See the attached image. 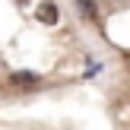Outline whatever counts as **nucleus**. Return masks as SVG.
I'll return each mask as SVG.
<instances>
[{
    "instance_id": "f257e3e1",
    "label": "nucleus",
    "mask_w": 130,
    "mask_h": 130,
    "mask_svg": "<svg viewBox=\"0 0 130 130\" xmlns=\"http://www.w3.org/2000/svg\"><path fill=\"white\" fill-rule=\"evenodd\" d=\"M35 16H38V22H44V25H57L60 13H57V6H54V3H41V6L35 10Z\"/></svg>"
},
{
    "instance_id": "f03ea898",
    "label": "nucleus",
    "mask_w": 130,
    "mask_h": 130,
    "mask_svg": "<svg viewBox=\"0 0 130 130\" xmlns=\"http://www.w3.org/2000/svg\"><path fill=\"white\" fill-rule=\"evenodd\" d=\"M13 86H38V76L35 73H29V70H19V73H13Z\"/></svg>"
},
{
    "instance_id": "20e7f679",
    "label": "nucleus",
    "mask_w": 130,
    "mask_h": 130,
    "mask_svg": "<svg viewBox=\"0 0 130 130\" xmlns=\"http://www.w3.org/2000/svg\"><path fill=\"white\" fill-rule=\"evenodd\" d=\"M16 3H19V6H22V3H29V0H16Z\"/></svg>"
},
{
    "instance_id": "7ed1b4c3",
    "label": "nucleus",
    "mask_w": 130,
    "mask_h": 130,
    "mask_svg": "<svg viewBox=\"0 0 130 130\" xmlns=\"http://www.w3.org/2000/svg\"><path fill=\"white\" fill-rule=\"evenodd\" d=\"M79 10H83V16H86V19H95V16H99V10H95L92 0H79Z\"/></svg>"
}]
</instances>
